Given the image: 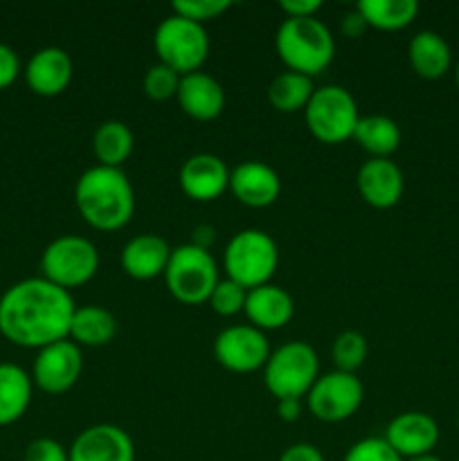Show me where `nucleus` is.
I'll use <instances>...</instances> for the list:
<instances>
[{
  "mask_svg": "<svg viewBox=\"0 0 459 461\" xmlns=\"http://www.w3.org/2000/svg\"><path fill=\"white\" fill-rule=\"evenodd\" d=\"M75 309L70 293L48 279H21L0 297V333L12 345L39 351L68 340Z\"/></svg>",
  "mask_w": 459,
  "mask_h": 461,
  "instance_id": "obj_1",
  "label": "nucleus"
},
{
  "mask_svg": "<svg viewBox=\"0 0 459 461\" xmlns=\"http://www.w3.org/2000/svg\"><path fill=\"white\" fill-rule=\"evenodd\" d=\"M75 205L81 219L93 230L117 232L133 219V185L122 169L94 165L76 180Z\"/></svg>",
  "mask_w": 459,
  "mask_h": 461,
  "instance_id": "obj_2",
  "label": "nucleus"
},
{
  "mask_svg": "<svg viewBox=\"0 0 459 461\" xmlns=\"http://www.w3.org/2000/svg\"><path fill=\"white\" fill-rule=\"evenodd\" d=\"M274 50L288 70L313 79L331 66L336 39L320 18H286L274 34Z\"/></svg>",
  "mask_w": 459,
  "mask_h": 461,
  "instance_id": "obj_3",
  "label": "nucleus"
},
{
  "mask_svg": "<svg viewBox=\"0 0 459 461\" xmlns=\"http://www.w3.org/2000/svg\"><path fill=\"white\" fill-rule=\"evenodd\" d=\"M279 266V248L268 232L256 228L241 230L228 241L223 252V270L228 279L252 291L270 284Z\"/></svg>",
  "mask_w": 459,
  "mask_h": 461,
  "instance_id": "obj_4",
  "label": "nucleus"
},
{
  "mask_svg": "<svg viewBox=\"0 0 459 461\" xmlns=\"http://www.w3.org/2000/svg\"><path fill=\"white\" fill-rule=\"evenodd\" d=\"M219 282V266L210 250H202L192 243H183L171 250L165 284L176 302L187 306L205 304Z\"/></svg>",
  "mask_w": 459,
  "mask_h": 461,
  "instance_id": "obj_5",
  "label": "nucleus"
},
{
  "mask_svg": "<svg viewBox=\"0 0 459 461\" xmlns=\"http://www.w3.org/2000/svg\"><path fill=\"white\" fill-rule=\"evenodd\" d=\"M320 378V360L309 342L291 340L270 354L264 385L277 401L304 399Z\"/></svg>",
  "mask_w": 459,
  "mask_h": 461,
  "instance_id": "obj_6",
  "label": "nucleus"
},
{
  "mask_svg": "<svg viewBox=\"0 0 459 461\" xmlns=\"http://www.w3.org/2000/svg\"><path fill=\"white\" fill-rule=\"evenodd\" d=\"M99 270V250L90 239L63 234L50 241L40 255V277L70 293L88 284Z\"/></svg>",
  "mask_w": 459,
  "mask_h": 461,
  "instance_id": "obj_7",
  "label": "nucleus"
},
{
  "mask_svg": "<svg viewBox=\"0 0 459 461\" xmlns=\"http://www.w3.org/2000/svg\"><path fill=\"white\" fill-rule=\"evenodd\" d=\"M153 50L158 63H165L180 77L192 75L202 68L210 57V36L205 25L187 21L183 16H166L153 34Z\"/></svg>",
  "mask_w": 459,
  "mask_h": 461,
  "instance_id": "obj_8",
  "label": "nucleus"
},
{
  "mask_svg": "<svg viewBox=\"0 0 459 461\" xmlns=\"http://www.w3.org/2000/svg\"><path fill=\"white\" fill-rule=\"evenodd\" d=\"M304 117L315 140L322 144H342L354 138L360 113L349 90L328 84L315 88L309 106L304 108Z\"/></svg>",
  "mask_w": 459,
  "mask_h": 461,
  "instance_id": "obj_9",
  "label": "nucleus"
},
{
  "mask_svg": "<svg viewBox=\"0 0 459 461\" xmlns=\"http://www.w3.org/2000/svg\"><path fill=\"white\" fill-rule=\"evenodd\" d=\"M364 399V387L356 374H322L306 394V408L318 421L342 423L354 417Z\"/></svg>",
  "mask_w": 459,
  "mask_h": 461,
  "instance_id": "obj_10",
  "label": "nucleus"
},
{
  "mask_svg": "<svg viewBox=\"0 0 459 461\" xmlns=\"http://www.w3.org/2000/svg\"><path fill=\"white\" fill-rule=\"evenodd\" d=\"M270 342L264 331L252 324H234L223 329L214 340V358L232 374H252L266 367L270 358Z\"/></svg>",
  "mask_w": 459,
  "mask_h": 461,
  "instance_id": "obj_11",
  "label": "nucleus"
},
{
  "mask_svg": "<svg viewBox=\"0 0 459 461\" xmlns=\"http://www.w3.org/2000/svg\"><path fill=\"white\" fill-rule=\"evenodd\" d=\"M84 374V354L72 340L54 342L36 354L32 365V383L50 396L70 392Z\"/></svg>",
  "mask_w": 459,
  "mask_h": 461,
  "instance_id": "obj_12",
  "label": "nucleus"
},
{
  "mask_svg": "<svg viewBox=\"0 0 459 461\" xmlns=\"http://www.w3.org/2000/svg\"><path fill=\"white\" fill-rule=\"evenodd\" d=\"M70 461H135V444L129 432L112 423H97L75 437L68 448Z\"/></svg>",
  "mask_w": 459,
  "mask_h": 461,
  "instance_id": "obj_13",
  "label": "nucleus"
},
{
  "mask_svg": "<svg viewBox=\"0 0 459 461\" xmlns=\"http://www.w3.org/2000/svg\"><path fill=\"white\" fill-rule=\"evenodd\" d=\"M180 189L196 203H210L230 189V169L214 153H196L180 167Z\"/></svg>",
  "mask_w": 459,
  "mask_h": 461,
  "instance_id": "obj_14",
  "label": "nucleus"
},
{
  "mask_svg": "<svg viewBox=\"0 0 459 461\" xmlns=\"http://www.w3.org/2000/svg\"><path fill=\"white\" fill-rule=\"evenodd\" d=\"M382 439L408 461L435 450L439 444V426L426 412H403L387 423Z\"/></svg>",
  "mask_w": 459,
  "mask_h": 461,
  "instance_id": "obj_15",
  "label": "nucleus"
},
{
  "mask_svg": "<svg viewBox=\"0 0 459 461\" xmlns=\"http://www.w3.org/2000/svg\"><path fill=\"white\" fill-rule=\"evenodd\" d=\"M360 198L376 210H390L400 201L405 189L403 171L392 158H369L356 176Z\"/></svg>",
  "mask_w": 459,
  "mask_h": 461,
  "instance_id": "obj_16",
  "label": "nucleus"
},
{
  "mask_svg": "<svg viewBox=\"0 0 459 461\" xmlns=\"http://www.w3.org/2000/svg\"><path fill=\"white\" fill-rule=\"evenodd\" d=\"M72 75H75V66H72L70 54L57 45L40 48L39 52L32 54L30 61L25 63V70H22L27 88L40 97L61 95L70 86Z\"/></svg>",
  "mask_w": 459,
  "mask_h": 461,
  "instance_id": "obj_17",
  "label": "nucleus"
},
{
  "mask_svg": "<svg viewBox=\"0 0 459 461\" xmlns=\"http://www.w3.org/2000/svg\"><path fill=\"white\" fill-rule=\"evenodd\" d=\"M230 192L241 205L261 210L277 201L282 194V180L266 162L246 160L230 171Z\"/></svg>",
  "mask_w": 459,
  "mask_h": 461,
  "instance_id": "obj_18",
  "label": "nucleus"
},
{
  "mask_svg": "<svg viewBox=\"0 0 459 461\" xmlns=\"http://www.w3.org/2000/svg\"><path fill=\"white\" fill-rule=\"evenodd\" d=\"M171 250L174 248H169V243L158 237V234H138L122 248V270L130 279H138V282H151L156 277H165Z\"/></svg>",
  "mask_w": 459,
  "mask_h": 461,
  "instance_id": "obj_19",
  "label": "nucleus"
},
{
  "mask_svg": "<svg viewBox=\"0 0 459 461\" xmlns=\"http://www.w3.org/2000/svg\"><path fill=\"white\" fill-rule=\"evenodd\" d=\"M180 108L187 117L196 122H212L223 113L225 108V90L219 81L207 72H192V75L180 77L178 86Z\"/></svg>",
  "mask_w": 459,
  "mask_h": 461,
  "instance_id": "obj_20",
  "label": "nucleus"
},
{
  "mask_svg": "<svg viewBox=\"0 0 459 461\" xmlns=\"http://www.w3.org/2000/svg\"><path fill=\"white\" fill-rule=\"evenodd\" d=\"M243 313L250 320L252 327H256L259 331H277L291 322L295 304H292V297L288 295V291L270 282L248 291Z\"/></svg>",
  "mask_w": 459,
  "mask_h": 461,
  "instance_id": "obj_21",
  "label": "nucleus"
},
{
  "mask_svg": "<svg viewBox=\"0 0 459 461\" xmlns=\"http://www.w3.org/2000/svg\"><path fill=\"white\" fill-rule=\"evenodd\" d=\"M408 59L412 70L417 72L421 79H441L446 72L450 70L453 63V54H450V45L441 34L432 30L417 32L410 39L408 45Z\"/></svg>",
  "mask_w": 459,
  "mask_h": 461,
  "instance_id": "obj_22",
  "label": "nucleus"
},
{
  "mask_svg": "<svg viewBox=\"0 0 459 461\" xmlns=\"http://www.w3.org/2000/svg\"><path fill=\"white\" fill-rule=\"evenodd\" d=\"M32 374L21 365L0 363V428L21 421L32 403Z\"/></svg>",
  "mask_w": 459,
  "mask_h": 461,
  "instance_id": "obj_23",
  "label": "nucleus"
},
{
  "mask_svg": "<svg viewBox=\"0 0 459 461\" xmlns=\"http://www.w3.org/2000/svg\"><path fill=\"white\" fill-rule=\"evenodd\" d=\"M117 336V320L108 309L97 304L76 306L70 322V336L68 340L75 342L76 347H106Z\"/></svg>",
  "mask_w": 459,
  "mask_h": 461,
  "instance_id": "obj_24",
  "label": "nucleus"
},
{
  "mask_svg": "<svg viewBox=\"0 0 459 461\" xmlns=\"http://www.w3.org/2000/svg\"><path fill=\"white\" fill-rule=\"evenodd\" d=\"M133 131L129 129V124H124L120 120L104 122V124L97 126V131L93 135V151L102 167L122 169V165L133 153Z\"/></svg>",
  "mask_w": 459,
  "mask_h": 461,
  "instance_id": "obj_25",
  "label": "nucleus"
},
{
  "mask_svg": "<svg viewBox=\"0 0 459 461\" xmlns=\"http://www.w3.org/2000/svg\"><path fill=\"white\" fill-rule=\"evenodd\" d=\"M354 140L372 158H390L400 147V129L387 115H364L356 124Z\"/></svg>",
  "mask_w": 459,
  "mask_h": 461,
  "instance_id": "obj_26",
  "label": "nucleus"
},
{
  "mask_svg": "<svg viewBox=\"0 0 459 461\" xmlns=\"http://www.w3.org/2000/svg\"><path fill=\"white\" fill-rule=\"evenodd\" d=\"M369 27L381 32H396L408 27L417 18V0H363L356 5Z\"/></svg>",
  "mask_w": 459,
  "mask_h": 461,
  "instance_id": "obj_27",
  "label": "nucleus"
},
{
  "mask_svg": "<svg viewBox=\"0 0 459 461\" xmlns=\"http://www.w3.org/2000/svg\"><path fill=\"white\" fill-rule=\"evenodd\" d=\"M315 93L310 77L286 70L274 77L268 86V102L279 113H300L309 106Z\"/></svg>",
  "mask_w": 459,
  "mask_h": 461,
  "instance_id": "obj_28",
  "label": "nucleus"
},
{
  "mask_svg": "<svg viewBox=\"0 0 459 461\" xmlns=\"http://www.w3.org/2000/svg\"><path fill=\"white\" fill-rule=\"evenodd\" d=\"M369 354L367 340L358 331H342L331 345V363L338 372L356 374L364 365Z\"/></svg>",
  "mask_w": 459,
  "mask_h": 461,
  "instance_id": "obj_29",
  "label": "nucleus"
},
{
  "mask_svg": "<svg viewBox=\"0 0 459 461\" xmlns=\"http://www.w3.org/2000/svg\"><path fill=\"white\" fill-rule=\"evenodd\" d=\"M248 300V288H243L241 284L232 282V279H220L216 284L214 293H212L210 302L207 304L212 306L216 315L220 318H234L237 313H243Z\"/></svg>",
  "mask_w": 459,
  "mask_h": 461,
  "instance_id": "obj_30",
  "label": "nucleus"
},
{
  "mask_svg": "<svg viewBox=\"0 0 459 461\" xmlns=\"http://www.w3.org/2000/svg\"><path fill=\"white\" fill-rule=\"evenodd\" d=\"M142 86L148 99H153V102H166V99L178 95L180 75L176 70H171L169 66H165V63H156V66H151L147 70Z\"/></svg>",
  "mask_w": 459,
  "mask_h": 461,
  "instance_id": "obj_31",
  "label": "nucleus"
},
{
  "mask_svg": "<svg viewBox=\"0 0 459 461\" xmlns=\"http://www.w3.org/2000/svg\"><path fill=\"white\" fill-rule=\"evenodd\" d=\"M171 9H174L176 16L205 25V23L214 21L220 14L228 12L230 3L228 0H176V3H171Z\"/></svg>",
  "mask_w": 459,
  "mask_h": 461,
  "instance_id": "obj_32",
  "label": "nucleus"
},
{
  "mask_svg": "<svg viewBox=\"0 0 459 461\" xmlns=\"http://www.w3.org/2000/svg\"><path fill=\"white\" fill-rule=\"evenodd\" d=\"M342 461H405L382 437H364L356 441Z\"/></svg>",
  "mask_w": 459,
  "mask_h": 461,
  "instance_id": "obj_33",
  "label": "nucleus"
},
{
  "mask_svg": "<svg viewBox=\"0 0 459 461\" xmlns=\"http://www.w3.org/2000/svg\"><path fill=\"white\" fill-rule=\"evenodd\" d=\"M22 461H70L68 459V448L50 437H39L32 444H27Z\"/></svg>",
  "mask_w": 459,
  "mask_h": 461,
  "instance_id": "obj_34",
  "label": "nucleus"
},
{
  "mask_svg": "<svg viewBox=\"0 0 459 461\" xmlns=\"http://www.w3.org/2000/svg\"><path fill=\"white\" fill-rule=\"evenodd\" d=\"M21 57L7 43H0V90L9 88L21 75Z\"/></svg>",
  "mask_w": 459,
  "mask_h": 461,
  "instance_id": "obj_35",
  "label": "nucleus"
},
{
  "mask_svg": "<svg viewBox=\"0 0 459 461\" xmlns=\"http://www.w3.org/2000/svg\"><path fill=\"white\" fill-rule=\"evenodd\" d=\"M279 9L288 18H313L322 9V0H282Z\"/></svg>",
  "mask_w": 459,
  "mask_h": 461,
  "instance_id": "obj_36",
  "label": "nucleus"
},
{
  "mask_svg": "<svg viewBox=\"0 0 459 461\" xmlns=\"http://www.w3.org/2000/svg\"><path fill=\"white\" fill-rule=\"evenodd\" d=\"M277 461H327L324 455L320 453L318 446L306 444V441H300V444H292L279 455Z\"/></svg>",
  "mask_w": 459,
  "mask_h": 461,
  "instance_id": "obj_37",
  "label": "nucleus"
},
{
  "mask_svg": "<svg viewBox=\"0 0 459 461\" xmlns=\"http://www.w3.org/2000/svg\"><path fill=\"white\" fill-rule=\"evenodd\" d=\"M367 30L369 25L364 23V18L360 16L358 9L345 14V18H342V34L349 36V39H358V36H363Z\"/></svg>",
  "mask_w": 459,
  "mask_h": 461,
  "instance_id": "obj_38",
  "label": "nucleus"
},
{
  "mask_svg": "<svg viewBox=\"0 0 459 461\" xmlns=\"http://www.w3.org/2000/svg\"><path fill=\"white\" fill-rule=\"evenodd\" d=\"M277 414L282 421L286 423H292L300 419L302 414V401L300 399H284V401H277Z\"/></svg>",
  "mask_w": 459,
  "mask_h": 461,
  "instance_id": "obj_39",
  "label": "nucleus"
},
{
  "mask_svg": "<svg viewBox=\"0 0 459 461\" xmlns=\"http://www.w3.org/2000/svg\"><path fill=\"white\" fill-rule=\"evenodd\" d=\"M214 228L212 225H196L192 232V246L202 248V250H210V246L214 243Z\"/></svg>",
  "mask_w": 459,
  "mask_h": 461,
  "instance_id": "obj_40",
  "label": "nucleus"
},
{
  "mask_svg": "<svg viewBox=\"0 0 459 461\" xmlns=\"http://www.w3.org/2000/svg\"><path fill=\"white\" fill-rule=\"evenodd\" d=\"M408 461H444V459L430 453V455H421V457H414V459H408Z\"/></svg>",
  "mask_w": 459,
  "mask_h": 461,
  "instance_id": "obj_41",
  "label": "nucleus"
},
{
  "mask_svg": "<svg viewBox=\"0 0 459 461\" xmlns=\"http://www.w3.org/2000/svg\"><path fill=\"white\" fill-rule=\"evenodd\" d=\"M454 81H457V88H459V63L457 68H454Z\"/></svg>",
  "mask_w": 459,
  "mask_h": 461,
  "instance_id": "obj_42",
  "label": "nucleus"
},
{
  "mask_svg": "<svg viewBox=\"0 0 459 461\" xmlns=\"http://www.w3.org/2000/svg\"><path fill=\"white\" fill-rule=\"evenodd\" d=\"M457 428H459V414H457Z\"/></svg>",
  "mask_w": 459,
  "mask_h": 461,
  "instance_id": "obj_43",
  "label": "nucleus"
},
{
  "mask_svg": "<svg viewBox=\"0 0 459 461\" xmlns=\"http://www.w3.org/2000/svg\"><path fill=\"white\" fill-rule=\"evenodd\" d=\"M0 297H3V291H0Z\"/></svg>",
  "mask_w": 459,
  "mask_h": 461,
  "instance_id": "obj_44",
  "label": "nucleus"
}]
</instances>
